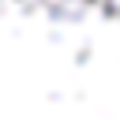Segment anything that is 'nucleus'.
Here are the masks:
<instances>
[{
	"mask_svg": "<svg viewBox=\"0 0 120 120\" xmlns=\"http://www.w3.org/2000/svg\"><path fill=\"white\" fill-rule=\"evenodd\" d=\"M0 120H120V0H0Z\"/></svg>",
	"mask_w": 120,
	"mask_h": 120,
	"instance_id": "1",
	"label": "nucleus"
}]
</instances>
